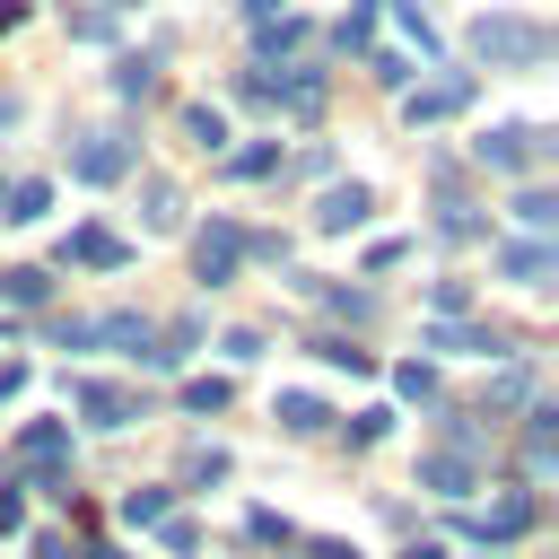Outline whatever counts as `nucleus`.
I'll list each match as a JSON object with an SVG mask.
<instances>
[{
    "label": "nucleus",
    "mask_w": 559,
    "mask_h": 559,
    "mask_svg": "<svg viewBox=\"0 0 559 559\" xmlns=\"http://www.w3.org/2000/svg\"><path fill=\"white\" fill-rule=\"evenodd\" d=\"M70 175H79V183H122V175H131V140H114V131H87V140L70 148Z\"/></svg>",
    "instance_id": "nucleus-4"
},
{
    "label": "nucleus",
    "mask_w": 559,
    "mask_h": 559,
    "mask_svg": "<svg viewBox=\"0 0 559 559\" xmlns=\"http://www.w3.org/2000/svg\"><path fill=\"white\" fill-rule=\"evenodd\" d=\"M70 402H79L96 428H131V419H140V393H122V384H96V376H79V384H70Z\"/></svg>",
    "instance_id": "nucleus-8"
},
{
    "label": "nucleus",
    "mask_w": 559,
    "mask_h": 559,
    "mask_svg": "<svg viewBox=\"0 0 559 559\" xmlns=\"http://www.w3.org/2000/svg\"><path fill=\"white\" fill-rule=\"evenodd\" d=\"M183 411H227V376H192L183 384Z\"/></svg>",
    "instance_id": "nucleus-21"
},
{
    "label": "nucleus",
    "mask_w": 559,
    "mask_h": 559,
    "mask_svg": "<svg viewBox=\"0 0 559 559\" xmlns=\"http://www.w3.org/2000/svg\"><path fill=\"white\" fill-rule=\"evenodd\" d=\"M515 218H524V227H533V236H542V227H550V218H559V201H550V192H515Z\"/></svg>",
    "instance_id": "nucleus-23"
},
{
    "label": "nucleus",
    "mask_w": 559,
    "mask_h": 559,
    "mask_svg": "<svg viewBox=\"0 0 559 559\" xmlns=\"http://www.w3.org/2000/svg\"><path fill=\"white\" fill-rule=\"evenodd\" d=\"M44 201H52V183H35V175H26V183H9L0 218H9V227H35V218H44Z\"/></svg>",
    "instance_id": "nucleus-15"
},
{
    "label": "nucleus",
    "mask_w": 559,
    "mask_h": 559,
    "mask_svg": "<svg viewBox=\"0 0 559 559\" xmlns=\"http://www.w3.org/2000/svg\"><path fill=\"white\" fill-rule=\"evenodd\" d=\"M306 559H358L349 542H306Z\"/></svg>",
    "instance_id": "nucleus-30"
},
{
    "label": "nucleus",
    "mask_w": 559,
    "mask_h": 559,
    "mask_svg": "<svg viewBox=\"0 0 559 559\" xmlns=\"http://www.w3.org/2000/svg\"><path fill=\"white\" fill-rule=\"evenodd\" d=\"M472 52H480V61H515V70H524V61H542V52H550V35H542L533 17H480V26H472Z\"/></svg>",
    "instance_id": "nucleus-1"
},
{
    "label": "nucleus",
    "mask_w": 559,
    "mask_h": 559,
    "mask_svg": "<svg viewBox=\"0 0 559 559\" xmlns=\"http://www.w3.org/2000/svg\"><path fill=\"white\" fill-rule=\"evenodd\" d=\"M480 166H498V175H533V166H542V131H524V122H515V131H489V140H480Z\"/></svg>",
    "instance_id": "nucleus-9"
},
{
    "label": "nucleus",
    "mask_w": 559,
    "mask_h": 559,
    "mask_svg": "<svg viewBox=\"0 0 559 559\" xmlns=\"http://www.w3.org/2000/svg\"><path fill=\"white\" fill-rule=\"evenodd\" d=\"M0 201H9V183H0Z\"/></svg>",
    "instance_id": "nucleus-35"
},
{
    "label": "nucleus",
    "mask_w": 559,
    "mask_h": 559,
    "mask_svg": "<svg viewBox=\"0 0 559 559\" xmlns=\"http://www.w3.org/2000/svg\"><path fill=\"white\" fill-rule=\"evenodd\" d=\"M498 271H507L515 288H542V280H550V245H507V253H498Z\"/></svg>",
    "instance_id": "nucleus-13"
},
{
    "label": "nucleus",
    "mask_w": 559,
    "mask_h": 559,
    "mask_svg": "<svg viewBox=\"0 0 559 559\" xmlns=\"http://www.w3.org/2000/svg\"><path fill=\"white\" fill-rule=\"evenodd\" d=\"M9 122H17V105H9V96H0V131H9Z\"/></svg>",
    "instance_id": "nucleus-33"
},
{
    "label": "nucleus",
    "mask_w": 559,
    "mask_h": 559,
    "mask_svg": "<svg viewBox=\"0 0 559 559\" xmlns=\"http://www.w3.org/2000/svg\"><path fill=\"white\" fill-rule=\"evenodd\" d=\"M87 559H122V550H105V542H96V550H87Z\"/></svg>",
    "instance_id": "nucleus-34"
},
{
    "label": "nucleus",
    "mask_w": 559,
    "mask_h": 559,
    "mask_svg": "<svg viewBox=\"0 0 559 559\" xmlns=\"http://www.w3.org/2000/svg\"><path fill=\"white\" fill-rule=\"evenodd\" d=\"M245 9H253V17H262V26H271V17H280V0H245Z\"/></svg>",
    "instance_id": "nucleus-31"
},
{
    "label": "nucleus",
    "mask_w": 559,
    "mask_h": 559,
    "mask_svg": "<svg viewBox=\"0 0 559 559\" xmlns=\"http://www.w3.org/2000/svg\"><path fill=\"white\" fill-rule=\"evenodd\" d=\"M166 515H175V498H166V489H122V524H140V533H157Z\"/></svg>",
    "instance_id": "nucleus-16"
},
{
    "label": "nucleus",
    "mask_w": 559,
    "mask_h": 559,
    "mask_svg": "<svg viewBox=\"0 0 559 559\" xmlns=\"http://www.w3.org/2000/svg\"><path fill=\"white\" fill-rule=\"evenodd\" d=\"M61 262H79V271H122L131 245H122L114 227H70V236H61Z\"/></svg>",
    "instance_id": "nucleus-7"
},
{
    "label": "nucleus",
    "mask_w": 559,
    "mask_h": 559,
    "mask_svg": "<svg viewBox=\"0 0 559 559\" xmlns=\"http://www.w3.org/2000/svg\"><path fill=\"white\" fill-rule=\"evenodd\" d=\"M183 472H192V480H218V472H227V454H218V445H192V463H183Z\"/></svg>",
    "instance_id": "nucleus-29"
},
{
    "label": "nucleus",
    "mask_w": 559,
    "mask_h": 559,
    "mask_svg": "<svg viewBox=\"0 0 559 559\" xmlns=\"http://www.w3.org/2000/svg\"><path fill=\"white\" fill-rule=\"evenodd\" d=\"M44 297H52L44 271H0V306H44Z\"/></svg>",
    "instance_id": "nucleus-17"
},
{
    "label": "nucleus",
    "mask_w": 559,
    "mask_h": 559,
    "mask_svg": "<svg viewBox=\"0 0 559 559\" xmlns=\"http://www.w3.org/2000/svg\"><path fill=\"white\" fill-rule=\"evenodd\" d=\"M253 96H271V105L297 114V122H314L323 96H332V79H323V70H288V79H253Z\"/></svg>",
    "instance_id": "nucleus-3"
},
{
    "label": "nucleus",
    "mask_w": 559,
    "mask_h": 559,
    "mask_svg": "<svg viewBox=\"0 0 559 559\" xmlns=\"http://www.w3.org/2000/svg\"><path fill=\"white\" fill-rule=\"evenodd\" d=\"M367 218V183H332L323 201H314V227H332V236H349Z\"/></svg>",
    "instance_id": "nucleus-11"
},
{
    "label": "nucleus",
    "mask_w": 559,
    "mask_h": 559,
    "mask_svg": "<svg viewBox=\"0 0 559 559\" xmlns=\"http://www.w3.org/2000/svg\"><path fill=\"white\" fill-rule=\"evenodd\" d=\"M0 533H26V489L0 480Z\"/></svg>",
    "instance_id": "nucleus-26"
},
{
    "label": "nucleus",
    "mask_w": 559,
    "mask_h": 559,
    "mask_svg": "<svg viewBox=\"0 0 559 559\" xmlns=\"http://www.w3.org/2000/svg\"><path fill=\"white\" fill-rule=\"evenodd\" d=\"M17 463L70 480V428H61V419H26V428H17Z\"/></svg>",
    "instance_id": "nucleus-6"
},
{
    "label": "nucleus",
    "mask_w": 559,
    "mask_h": 559,
    "mask_svg": "<svg viewBox=\"0 0 559 559\" xmlns=\"http://www.w3.org/2000/svg\"><path fill=\"white\" fill-rule=\"evenodd\" d=\"M533 524H542V498H533V489H507V498H489V507H472V515H463V533H472V542H524Z\"/></svg>",
    "instance_id": "nucleus-2"
},
{
    "label": "nucleus",
    "mask_w": 559,
    "mask_h": 559,
    "mask_svg": "<svg viewBox=\"0 0 559 559\" xmlns=\"http://www.w3.org/2000/svg\"><path fill=\"white\" fill-rule=\"evenodd\" d=\"M314 349H323V358H332V367H349V376H367V367H376V358H367V349H358V341H341V332H332V341H314Z\"/></svg>",
    "instance_id": "nucleus-25"
},
{
    "label": "nucleus",
    "mask_w": 559,
    "mask_h": 559,
    "mask_svg": "<svg viewBox=\"0 0 559 559\" xmlns=\"http://www.w3.org/2000/svg\"><path fill=\"white\" fill-rule=\"evenodd\" d=\"M384 428H393V411H358V419H349V445H376Z\"/></svg>",
    "instance_id": "nucleus-27"
},
{
    "label": "nucleus",
    "mask_w": 559,
    "mask_h": 559,
    "mask_svg": "<svg viewBox=\"0 0 559 559\" xmlns=\"http://www.w3.org/2000/svg\"><path fill=\"white\" fill-rule=\"evenodd\" d=\"M411 559H445V550H437V542H419V550H411Z\"/></svg>",
    "instance_id": "nucleus-32"
},
{
    "label": "nucleus",
    "mask_w": 559,
    "mask_h": 559,
    "mask_svg": "<svg viewBox=\"0 0 559 559\" xmlns=\"http://www.w3.org/2000/svg\"><path fill=\"white\" fill-rule=\"evenodd\" d=\"M419 489L463 498V489H472V454H454V445H445V454H419Z\"/></svg>",
    "instance_id": "nucleus-12"
},
{
    "label": "nucleus",
    "mask_w": 559,
    "mask_h": 559,
    "mask_svg": "<svg viewBox=\"0 0 559 559\" xmlns=\"http://www.w3.org/2000/svg\"><path fill=\"white\" fill-rule=\"evenodd\" d=\"M140 201H148V227H175V218H183V210H175V183H157V175H148Z\"/></svg>",
    "instance_id": "nucleus-22"
},
{
    "label": "nucleus",
    "mask_w": 559,
    "mask_h": 559,
    "mask_svg": "<svg viewBox=\"0 0 559 559\" xmlns=\"http://www.w3.org/2000/svg\"><path fill=\"white\" fill-rule=\"evenodd\" d=\"M236 253H245V227H227V218H210L201 236H192V271L218 288V280H236Z\"/></svg>",
    "instance_id": "nucleus-5"
},
{
    "label": "nucleus",
    "mask_w": 559,
    "mask_h": 559,
    "mask_svg": "<svg viewBox=\"0 0 559 559\" xmlns=\"http://www.w3.org/2000/svg\"><path fill=\"white\" fill-rule=\"evenodd\" d=\"M271 419H280V428H288V437H314V428H323V419H332V411H323V402H314V393H280V402H271Z\"/></svg>",
    "instance_id": "nucleus-14"
},
{
    "label": "nucleus",
    "mask_w": 559,
    "mask_h": 559,
    "mask_svg": "<svg viewBox=\"0 0 559 559\" xmlns=\"http://www.w3.org/2000/svg\"><path fill=\"white\" fill-rule=\"evenodd\" d=\"M183 131H192V148H218V140H227L218 105H183Z\"/></svg>",
    "instance_id": "nucleus-18"
},
{
    "label": "nucleus",
    "mask_w": 559,
    "mask_h": 559,
    "mask_svg": "<svg viewBox=\"0 0 559 559\" xmlns=\"http://www.w3.org/2000/svg\"><path fill=\"white\" fill-rule=\"evenodd\" d=\"M437 349H480V358H489V349H507V341H498V332H463V323H445Z\"/></svg>",
    "instance_id": "nucleus-24"
},
{
    "label": "nucleus",
    "mask_w": 559,
    "mask_h": 559,
    "mask_svg": "<svg viewBox=\"0 0 559 559\" xmlns=\"http://www.w3.org/2000/svg\"><path fill=\"white\" fill-rule=\"evenodd\" d=\"M550 445H559V437H550V411H533V428H524V463H533V480L550 472Z\"/></svg>",
    "instance_id": "nucleus-19"
},
{
    "label": "nucleus",
    "mask_w": 559,
    "mask_h": 559,
    "mask_svg": "<svg viewBox=\"0 0 559 559\" xmlns=\"http://www.w3.org/2000/svg\"><path fill=\"white\" fill-rule=\"evenodd\" d=\"M393 384H402V393H411V402H428V393H437V376H428V367H419V358H411V367H402V376H393Z\"/></svg>",
    "instance_id": "nucleus-28"
},
{
    "label": "nucleus",
    "mask_w": 559,
    "mask_h": 559,
    "mask_svg": "<svg viewBox=\"0 0 559 559\" xmlns=\"http://www.w3.org/2000/svg\"><path fill=\"white\" fill-rule=\"evenodd\" d=\"M227 175H245V183H253V175H280V148H271V140H262V148H236Z\"/></svg>",
    "instance_id": "nucleus-20"
},
{
    "label": "nucleus",
    "mask_w": 559,
    "mask_h": 559,
    "mask_svg": "<svg viewBox=\"0 0 559 559\" xmlns=\"http://www.w3.org/2000/svg\"><path fill=\"white\" fill-rule=\"evenodd\" d=\"M472 105V79H428V87H411V122H445V114H463Z\"/></svg>",
    "instance_id": "nucleus-10"
}]
</instances>
